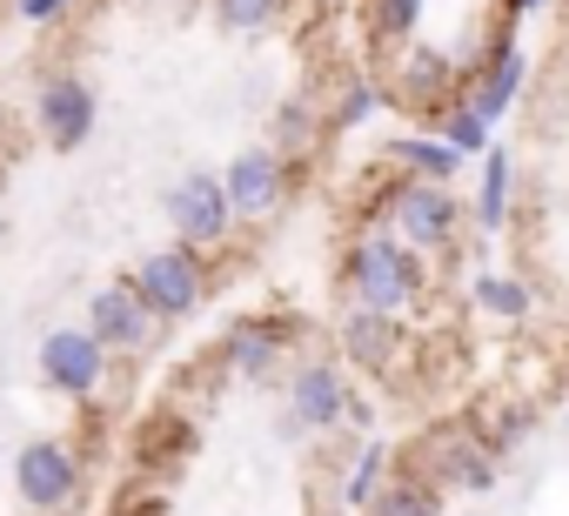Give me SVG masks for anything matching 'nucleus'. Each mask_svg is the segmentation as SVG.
Segmentation results:
<instances>
[{
    "label": "nucleus",
    "mask_w": 569,
    "mask_h": 516,
    "mask_svg": "<svg viewBox=\"0 0 569 516\" xmlns=\"http://www.w3.org/2000/svg\"><path fill=\"white\" fill-rule=\"evenodd\" d=\"M349 289H356L362 309H382V316L402 309V302L416 296V262H409V248L389 241V235L362 241V248L349 255Z\"/></svg>",
    "instance_id": "obj_1"
},
{
    "label": "nucleus",
    "mask_w": 569,
    "mask_h": 516,
    "mask_svg": "<svg viewBox=\"0 0 569 516\" xmlns=\"http://www.w3.org/2000/svg\"><path fill=\"white\" fill-rule=\"evenodd\" d=\"M101 336L94 329H48L41 336V376H48V389H61V396H88L94 383H101Z\"/></svg>",
    "instance_id": "obj_2"
},
{
    "label": "nucleus",
    "mask_w": 569,
    "mask_h": 516,
    "mask_svg": "<svg viewBox=\"0 0 569 516\" xmlns=\"http://www.w3.org/2000/svg\"><path fill=\"white\" fill-rule=\"evenodd\" d=\"M134 289H141V302L154 316H188L194 296H201V269H194L188 248H161V255H148V262L134 269Z\"/></svg>",
    "instance_id": "obj_3"
},
{
    "label": "nucleus",
    "mask_w": 569,
    "mask_h": 516,
    "mask_svg": "<svg viewBox=\"0 0 569 516\" xmlns=\"http://www.w3.org/2000/svg\"><path fill=\"white\" fill-rule=\"evenodd\" d=\"M14 483H21V496H28L34 509H61V503H74L81 469H74V456H68L61 443H21Z\"/></svg>",
    "instance_id": "obj_4"
},
{
    "label": "nucleus",
    "mask_w": 569,
    "mask_h": 516,
    "mask_svg": "<svg viewBox=\"0 0 569 516\" xmlns=\"http://www.w3.org/2000/svg\"><path fill=\"white\" fill-rule=\"evenodd\" d=\"M228 215H234V201H228V188H221L214 175H181L174 195H168V221H174L188 241H214V235L228 228Z\"/></svg>",
    "instance_id": "obj_5"
},
{
    "label": "nucleus",
    "mask_w": 569,
    "mask_h": 516,
    "mask_svg": "<svg viewBox=\"0 0 569 516\" xmlns=\"http://www.w3.org/2000/svg\"><path fill=\"white\" fill-rule=\"evenodd\" d=\"M396 228H402V241H416V248H442V241L456 235V201H449L436 181H409V188L396 195Z\"/></svg>",
    "instance_id": "obj_6"
},
{
    "label": "nucleus",
    "mask_w": 569,
    "mask_h": 516,
    "mask_svg": "<svg viewBox=\"0 0 569 516\" xmlns=\"http://www.w3.org/2000/svg\"><path fill=\"white\" fill-rule=\"evenodd\" d=\"M41 128H48L54 148H81V141L94 135V95H88L74 75H54V81L41 88Z\"/></svg>",
    "instance_id": "obj_7"
},
{
    "label": "nucleus",
    "mask_w": 569,
    "mask_h": 516,
    "mask_svg": "<svg viewBox=\"0 0 569 516\" xmlns=\"http://www.w3.org/2000/svg\"><path fill=\"white\" fill-rule=\"evenodd\" d=\"M148 302H141V289H101L94 302H88V329L108 343V349H134L141 336H148Z\"/></svg>",
    "instance_id": "obj_8"
},
{
    "label": "nucleus",
    "mask_w": 569,
    "mask_h": 516,
    "mask_svg": "<svg viewBox=\"0 0 569 516\" xmlns=\"http://www.w3.org/2000/svg\"><path fill=\"white\" fill-rule=\"evenodd\" d=\"M221 188H228V201H234L241 215H261V208H274V195H281V161H274L268 148H248V155L228 161Z\"/></svg>",
    "instance_id": "obj_9"
},
{
    "label": "nucleus",
    "mask_w": 569,
    "mask_h": 516,
    "mask_svg": "<svg viewBox=\"0 0 569 516\" xmlns=\"http://www.w3.org/2000/svg\"><path fill=\"white\" fill-rule=\"evenodd\" d=\"M342 376L336 369H322V363H309V369H296V389H289V416L296 423H309V429H329L336 416H342Z\"/></svg>",
    "instance_id": "obj_10"
},
{
    "label": "nucleus",
    "mask_w": 569,
    "mask_h": 516,
    "mask_svg": "<svg viewBox=\"0 0 569 516\" xmlns=\"http://www.w3.org/2000/svg\"><path fill=\"white\" fill-rule=\"evenodd\" d=\"M516 88H522V48H502V54L489 61V81L476 88V108H482V115L496 121V115H502V108L516 101Z\"/></svg>",
    "instance_id": "obj_11"
},
{
    "label": "nucleus",
    "mask_w": 569,
    "mask_h": 516,
    "mask_svg": "<svg viewBox=\"0 0 569 516\" xmlns=\"http://www.w3.org/2000/svg\"><path fill=\"white\" fill-rule=\"evenodd\" d=\"M342 343H349V356H356V363H389V316H382V309L349 316Z\"/></svg>",
    "instance_id": "obj_12"
},
{
    "label": "nucleus",
    "mask_w": 569,
    "mask_h": 516,
    "mask_svg": "<svg viewBox=\"0 0 569 516\" xmlns=\"http://www.w3.org/2000/svg\"><path fill=\"white\" fill-rule=\"evenodd\" d=\"M502 201H509V148H489V161H482V195H476L482 228H502Z\"/></svg>",
    "instance_id": "obj_13"
},
{
    "label": "nucleus",
    "mask_w": 569,
    "mask_h": 516,
    "mask_svg": "<svg viewBox=\"0 0 569 516\" xmlns=\"http://www.w3.org/2000/svg\"><path fill=\"white\" fill-rule=\"evenodd\" d=\"M396 161H402V168H416L422 181H442V175H456V161H462V155H456L449 141H402V148H396Z\"/></svg>",
    "instance_id": "obj_14"
},
{
    "label": "nucleus",
    "mask_w": 569,
    "mask_h": 516,
    "mask_svg": "<svg viewBox=\"0 0 569 516\" xmlns=\"http://www.w3.org/2000/svg\"><path fill=\"white\" fill-rule=\"evenodd\" d=\"M442 141L456 148V155H476V148H489V115L469 101V108H456L449 121H442Z\"/></svg>",
    "instance_id": "obj_15"
},
{
    "label": "nucleus",
    "mask_w": 569,
    "mask_h": 516,
    "mask_svg": "<svg viewBox=\"0 0 569 516\" xmlns=\"http://www.w3.org/2000/svg\"><path fill=\"white\" fill-rule=\"evenodd\" d=\"M476 302L496 309V316H522V309H529V289L509 282V276H476Z\"/></svg>",
    "instance_id": "obj_16"
},
{
    "label": "nucleus",
    "mask_w": 569,
    "mask_h": 516,
    "mask_svg": "<svg viewBox=\"0 0 569 516\" xmlns=\"http://www.w3.org/2000/svg\"><path fill=\"white\" fill-rule=\"evenodd\" d=\"M228 356H234V369H268L274 363V336H261V329H234V343H228Z\"/></svg>",
    "instance_id": "obj_17"
},
{
    "label": "nucleus",
    "mask_w": 569,
    "mask_h": 516,
    "mask_svg": "<svg viewBox=\"0 0 569 516\" xmlns=\"http://www.w3.org/2000/svg\"><path fill=\"white\" fill-rule=\"evenodd\" d=\"M376 21H382L389 41H402V34H416V21H422V0H376Z\"/></svg>",
    "instance_id": "obj_18"
},
{
    "label": "nucleus",
    "mask_w": 569,
    "mask_h": 516,
    "mask_svg": "<svg viewBox=\"0 0 569 516\" xmlns=\"http://www.w3.org/2000/svg\"><path fill=\"white\" fill-rule=\"evenodd\" d=\"M281 0H221V21L228 28H268Z\"/></svg>",
    "instance_id": "obj_19"
},
{
    "label": "nucleus",
    "mask_w": 569,
    "mask_h": 516,
    "mask_svg": "<svg viewBox=\"0 0 569 516\" xmlns=\"http://www.w3.org/2000/svg\"><path fill=\"white\" fill-rule=\"evenodd\" d=\"M376 516H436V496L429 489H389L376 503Z\"/></svg>",
    "instance_id": "obj_20"
},
{
    "label": "nucleus",
    "mask_w": 569,
    "mask_h": 516,
    "mask_svg": "<svg viewBox=\"0 0 569 516\" xmlns=\"http://www.w3.org/2000/svg\"><path fill=\"white\" fill-rule=\"evenodd\" d=\"M449 476H456V483H469V489H482V483H489V463H482V456H469V449H456V456H449Z\"/></svg>",
    "instance_id": "obj_21"
},
{
    "label": "nucleus",
    "mask_w": 569,
    "mask_h": 516,
    "mask_svg": "<svg viewBox=\"0 0 569 516\" xmlns=\"http://www.w3.org/2000/svg\"><path fill=\"white\" fill-rule=\"evenodd\" d=\"M376 469H382V449L369 443V449H362V463H356V476H349V503H362V496H369V483H376Z\"/></svg>",
    "instance_id": "obj_22"
},
{
    "label": "nucleus",
    "mask_w": 569,
    "mask_h": 516,
    "mask_svg": "<svg viewBox=\"0 0 569 516\" xmlns=\"http://www.w3.org/2000/svg\"><path fill=\"white\" fill-rule=\"evenodd\" d=\"M61 8H68V0H21V14H28V21H54Z\"/></svg>",
    "instance_id": "obj_23"
},
{
    "label": "nucleus",
    "mask_w": 569,
    "mask_h": 516,
    "mask_svg": "<svg viewBox=\"0 0 569 516\" xmlns=\"http://www.w3.org/2000/svg\"><path fill=\"white\" fill-rule=\"evenodd\" d=\"M369 108H376V95H369V88H356V95H349V101H342V121H362V115H369Z\"/></svg>",
    "instance_id": "obj_24"
},
{
    "label": "nucleus",
    "mask_w": 569,
    "mask_h": 516,
    "mask_svg": "<svg viewBox=\"0 0 569 516\" xmlns=\"http://www.w3.org/2000/svg\"><path fill=\"white\" fill-rule=\"evenodd\" d=\"M516 8H522V14H536V8H542V0H516Z\"/></svg>",
    "instance_id": "obj_25"
},
{
    "label": "nucleus",
    "mask_w": 569,
    "mask_h": 516,
    "mask_svg": "<svg viewBox=\"0 0 569 516\" xmlns=\"http://www.w3.org/2000/svg\"><path fill=\"white\" fill-rule=\"evenodd\" d=\"M0 228H8V221H0Z\"/></svg>",
    "instance_id": "obj_26"
}]
</instances>
